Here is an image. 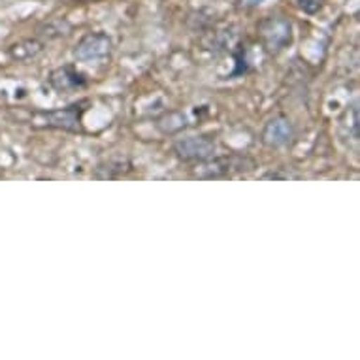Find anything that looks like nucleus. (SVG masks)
<instances>
[{"instance_id": "f257e3e1", "label": "nucleus", "mask_w": 360, "mask_h": 360, "mask_svg": "<svg viewBox=\"0 0 360 360\" xmlns=\"http://www.w3.org/2000/svg\"><path fill=\"white\" fill-rule=\"evenodd\" d=\"M112 49V41L106 34H89L85 36L76 49V57L82 60H96L102 57H108Z\"/></svg>"}, {"instance_id": "f03ea898", "label": "nucleus", "mask_w": 360, "mask_h": 360, "mask_svg": "<svg viewBox=\"0 0 360 360\" xmlns=\"http://www.w3.org/2000/svg\"><path fill=\"white\" fill-rule=\"evenodd\" d=\"M262 36L270 49H281L290 41V23L283 18H270L262 23Z\"/></svg>"}, {"instance_id": "7ed1b4c3", "label": "nucleus", "mask_w": 360, "mask_h": 360, "mask_svg": "<svg viewBox=\"0 0 360 360\" xmlns=\"http://www.w3.org/2000/svg\"><path fill=\"white\" fill-rule=\"evenodd\" d=\"M213 149H215L213 142L206 138H189V140L176 143V151L179 153V157L187 160L207 159V157H212Z\"/></svg>"}, {"instance_id": "20e7f679", "label": "nucleus", "mask_w": 360, "mask_h": 360, "mask_svg": "<svg viewBox=\"0 0 360 360\" xmlns=\"http://www.w3.org/2000/svg\"><path fill=\"white\" fill-rule=\"evenodd\" d=\"M49 82L57 91H70V89H77L85 85V77L76 72L72 66H65V68H59L55 70L49 77Z\"/></svg>"}, {"instance_id": "39448f33", "label": "nucleus", "mask_w": 360, "mask_h": 360, "mask_svg": "<svg viewBox=\"0 0 360 360\" xmlns=\"http://www.w3.org/2000/svg\"><path fill=\"white\" fill-rule=\"evenodd\" d=\"M292 136V127L289 124V121H285V119H276L272 123H268V127L264 129V142L268 146H283L287 143Z\"/></svg>"}, {"instance_id": "423d86ee", "label": "nucleus", "mask_w": 360, "mask_h": 360, "mask_svg": "<svg viewBox=\"0 0 360 360\" xmlns=\"http://www.w3.org/2000/svg\"><path fill=\"white\" fill-rule=\"evenodd\" d=\"M79 106H68L59 112L46 113V121L48 127H55V129H65V130H76L79 127Z\"/></svg>"}, {"instance_id": "0eeeda50", "label": "nucleus", "mask_w": 360, "mask_h": 360, "mask_svg": "<svg viewBox=\"0 0 360 360\" xmlns=\"http://www.w3.org/2000/svg\"><path fill=\"white\" fill-rule=\"evenodd\" d=\"M298 6L307 13L317 12L321 8V0H298Z\"/></svg>"}, {"instance_id": "6e6552de", "label": "nucleus", "mask_w": 360, "mask_h": 360, "mask_svg": "<svg viewBox=\"0 0 360 360\" xmlns=\"http://www.w3.org/2000/svg\"><path fill=\"white\" fill-rule=\"evenodd\" d=\"M262 0H245V4H251V6H255V4H260Z\"/></svg>"}]
</instances>
